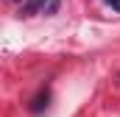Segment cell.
I'll use <instances>...</instances> for the list:
<instances>
[{
	"mask_svg": "<svg viewBox=\"0 0 120 117\" xmlns=\"http://www.w3.org/2000/svg\"><path fill=\"white\" fill-rule=\"evenodd\" d=\"M61 0H42V6H39V14H45V17H53L56 11H59Z\"/></svg>",
	"mask_w": 120,
	"mask_h": 117,
	"instance_id": "6da1fadb",
	"label": "cell"
},
{
	"mask_svg": "<svg viewBox=\"0 0 120 117\" xmlns=\"http://www.w3.org/2000/svg\"><path fill=\"white\" fill-rule=\"evenodd\" d=\"M39 6H42V0H28V3H22V8H20V14H36L39 11Z\"/></svg>",
	"mask_w": 120,
	"mask_h": 117,
	"instance_id": "7a4b0ae2",
	"label": "cell"
},
{
	"mask_svg": "<svg viewBox=\"0 0 120 117\" xmlns=\"http://www.w3.org/2000/svg\"><path fill=\"white\" fill-rule=\"evenodd\" d=\"M103 3H106V6H112L115 11H120V0H103Z\"/></svg>",
	"mask_w": 120,
	"mask_h": 117,
	"instance_id": "3957f363",
	"label": "cell"
}]
</instances>
